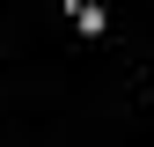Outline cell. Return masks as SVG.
I'll return each mask as SVG.
<instances>
[{
  "label": "cell",
  "instance_id": "cell-1",
  "mask_svg": "<svg viewBox=\"0 0 154 147\" xmlns=\"http://www.w3.org/2000/svg\"><path fill=\"white\" fill-rule=\"evenodd\" d=\"M66 15H73V37H103V0H66Z\"/></svg>",
  "mask_w": 154,
  "mask_h": 147
}]
</instances>
